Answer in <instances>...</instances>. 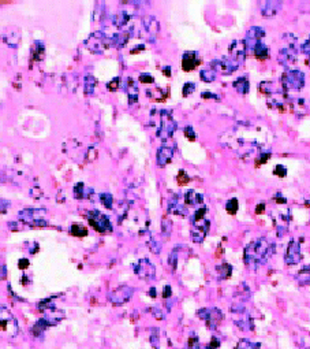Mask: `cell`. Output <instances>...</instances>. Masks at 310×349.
I'll return each mask as SVG.
<instances>
[{"mask_svg": "<svg viewBox=\"0 0 310 349\" xmlns=\"http://www.w3.org/2000/svg\"><path fill=\"white\" fill-rule=\"evenodd\" d=\"M275 248H276L275 243L265 237H260L257 240L251 241L243 252L245 265L251 270H257L258 267L264 266L265 263L272 258Z\"/></svg>", "mask_w": 310, "mask_h": 349, "instance_id": "cell-1", "label": "cell"}, {"mask_svg": "<svg viewBox=\"0 0 310 349\" xmlns=\"http://www.w3.org/2000/svg\"><path fill=\"white\" fill-rule=\"evenodd\" d=\"M246 52H248V46L245 40H235L228 47V55L223 59L212 61L209 66L213 67L216 71H220L223 74H232L236 71L239 66L242 65L246 59Z\"/></svg>", "mask_w": 310, "mask_h": 349, "instance_id": "cell-2", "label": "cell"}, {"mask_svg": "<svg viewBox=\"0 0 310 349\" xmlns=\"http://www.w3.org/2000/svg\"><path fill=\"white\" fill-rule=\"evenodd\" d=\"M206 214H208L206 205H201L196 213L193 214V218H191L193 229L190 232V235H191V240L196 244L202 243L209 232L211 222L206 218Z\"/></svg>", "mask_w": 310, "mask_h": 349, "instance_id": "cell-3", "label": "cell"}, {"mask_svg": "<svg viewBox=\"0 0 310 349\" xmlns=\"http://www.w3.org/2000/svg\"><path fill=\"white\" fill-rule=\"evenodd\" d=\"M46 208L40 207V208H25L21 213L18 214V218L25 225L31 226V228H46L48 226V222L46 220Z\"/></svg>", "mask_w": 310, "mask_h": 349, "instance_id": "cell-4", "label": "cell"}, {"mask_svg": "<svg viewBox=\"0 0 310 349\" xmlns=\"http://www.w3.org/2000/svg\"><path fill=\"white\" fill-rule=\"evenodd\" d=\"M284 40V46L280 48L279 55H278V61L283 66H290L293 65L298 55V48H296V37L291 33H287L283 36Z\"/></svg>", "mask_w": 310, "mask_h": 349, "instance_id": "cell-5", "label": "cell"}, {"mask_svg": "<svg viewBox=\"0 0 310 349\" xmlns=\"http://www.w3.org/2000/svg\"><path fill=\"white\" fill-rule=\"evenodd\" d=\"M175 130H176V122H175L174 116L170 111L167 110H161L160 111V122L157 126V132L156 136L159 137L161 141H168L171 137L174 136Z\"/></svg>", "mask_w": 310, "mask_h": 349, "instance_id": "cell-6", "label": "cell"}, {"mask_svg": "<svg viewBox=\"0 0 310 349\" xmlns=\"http://www.w3.org/2000/svg\"><path fill=\"white\" fill-rule=\"evenodd\" d=\"M86 48L93 53H103L109 47H114L112 44V37H108L106 33L101 31L93 32L89 37L85 41Z\"/></svg>", "mask_w": 310, "mask_h": 349, "instance_id": "cell-7", "label": "cell"}, {"mask_svg": "<svg viewBox=\"0 0 310 349\" xmlns=\"http://www.w3.org/2000/svg\"><path fill=\"white\" fill-rule=\"evenodd\" d=\"M0 325H1V334H6L10 338H14L19 333L18 320L8 311V308H6V305L0 307Z\"/></svg>", "mask_w": 310, "mask_h": 349, "instance_id": "cell-8", "label": "cell"}, {"mask_svg": "<svg viewBox=\"0 0 310 349\" xmlns=\"http://www.w3.org/2000/svg\"><path fill=\"white\" fill-rule=\"evenodd\" d=\"M281 86L284 91H301L305 86V74L301 70H287L281 77Z\"/></svg>", "mask_w": 310, "mask_h": 349, "instance_id": "cell-9", "label": "cell"}, {"mask_svg": "<svg viewBox=\"0 0 310 349\" xmlns=\"http://www.w3.org/2000/svg\"><path fill=\"white\" fill-rule=\"evenodd\" d=\"M88 222L98 233H109V232H112V223H111L109 218L107 215H104V214L97 211V210H93V211L88 213Z\"/></svg>", "mask_w": 310, "mask_h": 349, "instance_id": "cell-10", "label": "cell"}, {"mask_svg": "<svg viewBox=\"0 0 310 349\" xmlns=\"http://www.w3.org/2000/svg\"><path fill=\"white\" fill-rule=\"evenodd\" d=\"M197 315L200 319L205 320L206 326L211 330H216L224 319V315L219 308H201L198 310Z\"/></svg>", "mask_w": 310, "mask_h": 349, "instance_id": "cell-11", "label": "cell"}, {"mask_svg": "<svg viewBox=\"0 0 310 349\" xmlns=\"http://www.w3.org/2000/svg\"><path fill=\"white\" fill-rule=\"evenodd\" d=\"M134 288H131L129 285H121L116 289H114L112 292H109L108 299L109 301L114 304L115 307H121L123 304H126L130 301V299L134 295Z\"/></svg>", "mask_w": 310, "mask_h": 349, "instance_id": "cell-12", "label": "cell"}, {"mask_svg": "<svg viewBox=\"0 0 310 349\" xmlns=\"http://www.w3.org/2000/svg\"><path fill=\"white\" fill-rule=\"evenodd\" d=\"M134 273L138 278H141L144 281H152L156 277V268L152 265L149 259H141L134 266Z\"/></svg>", "mask_w": 310, "mask_h": 349, "instance_id": "cell-13", "label": "cell"}, {"mask_svg": "<svg viewBox=\"0 0 310 349\" xmlns=\"http://www.w3.org/2000/svg\"><path fill=\"white\" fill-rule=\"evenodd\" d=\"M301 260H302L301 245L296 240H291L287 245V250L284 253V262L287 266H294V265H298Z\"/></svg>", "mask_w": 310, "mask_h": 349, "instance_id": "cell-14", "label": "cell"}, {"mask_svg": "<svg viewBox=\"0 0 310 349\" xmlns=\"http://www.w3.org/2000/svg\"><path fill=\"white\" fill-rule=\"evenodd\" d=\"M142 28H144L145 33H146V38H148L151 43H155L160 32L159 21L153 16L144 17V19H142Z\"/></svg>", "mask_w": 310, "mask_h": 349, "instance_id": "cell-15", "label": "cell"}, {"mask_svg": "<svg viewBox=\"0 0 310 349\" xmlns=\"http://www.w3.org/2000/svg\"><path fill=\"white\" fill-rule=\"evenodd\" d=\"M168 213L174 215H181V216H187L189 210L186 203H182V199L179 195H172L168 200Z\"/></svg>", "mask_w": 310, "mask_h": 349, "instance_id": "cell-16", "label": "cell"}, {"mask_svg": "<svg viewBox=\"0 0 310 349\" xmlns=\"http://www.w3.org/2000/svg\"><path fill=\"white\" fill-rule=\"evenodd\" d=\"M265 36V31L260 26H253L250 28L248 33H246V38H245V43L248 46V51H253V48L257 46L258 43L263 40Z\"/></svg>", "mask_w": 310, "mask_h": 349, "instance_id": "cell-17", "label": "cell"}, {"mask_svg": "<svg viewBox=\"0 0 310 349\" xmlns=\"http://www.w3.org/2000/svg\"><path fill=\"white\" fill-rule=\"evenodd\" d=\"M174 156V145L170 144H163L157 150L156 153V162H157V166L159 167H166Z\"/></svg>", "mask_w": 310, "mask_h": 349, "instance_id": "cell-18", "label": "cell"}, {"mask_svg": "<svg viewBox=\"0 0 310 349\" xmlns=\"http://www.w3.org/2000/svg\"><path fill=\"white\" fill-rule=\"evenodd\" d=\"M234 320L235 323H236V326L239 327L241 330H243V332H251V330H254V325H253L251 316H250L246 311L235 314Z\"/></svg>", "mask_w": 310, "mask_h": 349, "instance_id": "cell-19", "label": "cell"}, {"mask_svg": "<svg viewBox=\"0 0 310 349\" xmlns=\"http://www.w3.org/2000/svg\"><path fill=\"white\" fill-rule=\"evenodd\" d=\"M201 63V59L198 58L197 52H191V51H187V52L183 53L182 56V68L185 71H191Z\"/></svg>", "mask_w": 310, "mask_h": 349, "instance_id": "cell-20", "label": "cell"}, {"mask_svg": "<svg viewBox=\"0 0 310 349\" xmlns=\"http://www.w3.org/2000/svg\"><path fill=\"white\" fill-rule=\"evenodd\" d=\"M280 7H281V1L279 0H268V1H263L261 3V14L265 18H272L278 13H279Z\"/></svg>", "mask_w": 310, "mask_h": 349, "instance_id": "cell-21", "label": "cell"}, {"mask_svg": "<svg viewBox=\"0 0 310 349\" xmlns=\"http://www.w3.org/2000/svg\"><path fill=\"white\" fill-rule=\"evenodd\" d=\"M260 91L265 93L266 96H275V95H284V89L281 85H278L275 81H264L260 83Z\"/></svg>", "mask_w": 310, "mask_h": 349, "instance_id": "cell-22", "label": "cell"}, {"mask_svg": "<svg viewBox=\"0 0 310 349\" xmlns=\"http://www.w3.org/2000/svg\"><path fill=\"white\" fill-rule=\"evenodd\" d=\"M124 91L127 93V98H129L130 103H131V104L136 103L137 100H138V86H137L136 81H134L131 77H127V78H126Z\"/></svg>", "mask_w": 310, "mask_h": 349, "instance_id": "cell-23", "label": "cell"}, {"mask_svg": "<svg viewBox=\"0 0 310 349\" xmlns=\"http://www.w3.org/2000/svg\"><path fill=\"white\" fill-rule=\"evenodd\" d=\"M183 200L186 205H190V207H196V205H201L202 201H204V196L201 193H197L196 190H187L183 196Z\"/></svg>", "mask_w": 310, "mask_h": 349, "instance_id": "cell-24", "label": "cell"}, {"mask_svg": "<svg viewBox=\"0 0 310 349\" xmlns=\"http://www.w3.org/2000/svg\"><path fill=\"white\" fill-rule=\"evenodd\" d=\"M234 88H235V91L238 92V93H241V95H246V93H249L250 83H249V78H248V76H242V77H239V78H236V80L234 81Z\"/></svg>", "mask_w": 310, "mask_h": 349, "instance_id": "cell-25", "label": "cell"}, {"mask_svg": "<svg viewBox=\"0 0 310 349\" xmlns=\"http://www.w3.org/2000/svg\"><path fill=\"white\" fill-rule=\"evenodd\" d=\"M251 52L254 53V56L257 58L258 61H265V59L269 58V48L263 41H260L257 46L253 48Z\"/></svg>", "mask_w": 310, "mask_h": 349, "instance_id": "cell-26", "label": "cell"}, {"mask_svg": "<svg viewBox=\"0 0 310 349\" xmlns=\"http://www.w3.org/2000/svg\"><path fill=\"white\" fill-rule=\"evenodd\" d=\"M295 280H296V282H298L299 285H302V286H305V285H309L310 283V266H305L303 268H301V270L296 273V275H295Z\"/></svg>", "mask_w": 310, "mask_h": 349, "instance_id": "cell-27", "label": "cell"}, {"mask_svg": "<svg viewBox=\"0 0 310 349\" xmlns=\"http://www.w3.org/2000/svg\"><path fill=\"white\" fill-rule=\"evenodd\" d=\"M48 327H51V326L48 325V322H46V319L44 318L38 319L37 322L33 325V327H31V333H33V335H34V337H41Z\"/></svg>", "mask_w": 310, "mask_h": 349, "instance_id": "cell-28", "label": "cell"}, {"mask_svg": "<svg viewBox=\"0 0 310 349\" xmlns=\"http://www.w3.org/2000/svg\"><path fill=\"white\" fill-rule=\"evenodd\" d=\"M94 86H96V80H94V77L92 76V74H86L85 78H83V92H85V95H86V96L93 95Z\"/></svg>", "mask_w": 310, "mask_h": 349, "instance_id": "cell-29", "label": "cell"}, {"mask_svg": "<svg viewBox=\"0 0 310 349\" xmlns=\"http://www.w3.org/2000/svg\"><path fill=\"white\" fill-rule=\"evenodd\" d=\"M91 193H93V190L86 188L85 183H78L74 186V196H76V199H86Z\"/></svg>", "mask_w": 310, "mask_h": 349, "instance_id": "cell-30", "label": "cell"}, {"mask_svg": "<svg viewBox=\"0 0 310 349\" xmlns=\"http://www.w3.org/2000/svg\"><path fill=\"white\" fill-rule=\"evenodd\" d=\"M18 41H19V32H10L7 29V32L4 33V43H6L7 46L14 48V47L18 46Z\"/></svg>", "mask_w": 310, "mask_h": 349, "instance_id": "cell-31", "label": "cell"}, {"mask_svg": "<svg viewBox=\"0 0 310 349\" xmlns=\"http://www.w3.org/2000/svg\"><path fill=\"white\" fill-rule=\"evenodd\" d=\"M216 74H217V71L213 67H211V66H208V67L204 68V70H201L200 77H201V80H202L204 83H212V81L216 80Z\"/></svg>", "mask_w": 310, "mask_h": 349, "instance_id": "cell-32", "label": "cell"}, {"mask_svg": "<svg viewBox=\"0 0 310 349\" xmlns=\"http://www.w3.org/2000/svg\"><path fill=\"white\" fill-rule=\"evenodd\" d=\"M217 274H219V278L220 280H227L231 277V273H232V266L231 265H228V263H223V265H220L217 266Z\"/></svg>", "mask_w": 310, "mask_h": 349, "instance_id": "cell-33", "label": "cell"}, {"mask_svg": "<svg viewBox=\"0 0 310 349\" xmlns=\"http://www.w3.org/2000/svg\"><path fill=\"white\" fill-rule=\"evenodd\" d=\"M261 348V344L260 342H251L249 340H239L238 344L235 345L234 349H260Z\"/></svg>", "mask_w": 310, "mask_h": 349, "instance_id": "cell-34", "label": "cell"}, {"mask_svg": "<svg viewBox=\"0 0 310 349\" xmlns=\"http://www.w3.org/2000/svg\"><path fill=\"white\" fill-rule=\"evenodd\" d=\"M178 260H179V247H175L174 249L171 250L170 256H168V266L171 267L172 270H176Z\"/></svg>", "mask_w": 310, "mask_h": 349, "instance_id": "cell-35", "label": "cell"}, {"mask_svg": "<svg viewBox=\"0 0 310 349\" xmlns=\"http://www.w3.org/2000/svg\"><path fill=\"white\" fill-rule=\"evenodd\" d=\"M44 52H46V50H44L43 41H36L34 50H33V59L34 61H41L44 58Z\"/></svg>", "mask_w": 310, "mask_h": 349, "instance_id": "cell-36", "label": "cell"}, {"mask_svg": "<svg viewBox=\"0 0 310 349\" xmlns=\"http://www.w3.org/2000/svg\"><path fill=\"white\" fill-rule=\"evenodd\" d=\"M70 233L71 235H74V237H85V235H88V230L81 226V225H71V228H70Z\"/></svg>", "mask_w": 310, "mask_h": 349, "instance_id": "cell-37", "label": "cell"}, {"mask_svg": "<svg viewBox=\"0 0 310 349\" xmlns=\"http://www.w3.org/2000/svg\"><path fill=\"white\" fill-rule=\"evenodd\" d=\"M238 205H239V203H238V200L235 198L232 199H230L227 201V204H226V210H227V213L230 214V215H235L236 214V211H238Z\"/></svg>", "mask_w": 310, "mask_h": 349, "instance_id": "cell-38", "label": "cell"}, {"mask_svg": "<svg viewBox=\"0 0 310 349\" xmlns=\"http://www.w3.org/2000/svg\"><path fill=\"white\" fill-rule=\"evenodd\" d=\"M146 244H148L149 249H151L153 253H160V252H161V244H160L157 240H155L153 237H149V240L146 241Z\"/></svg>", "mask_w": 310, "mask_h": 349, "instance_id": "cell-39", "label": "cell"}, {"mask_svg": "<svg viewBox=\"0 0 310 349\" xmlns=\"http://www.w3.org/2000/svg\"><path fill=\"white\" fill-rule=\"evenodd\" d=\"M100 201H101L107 208H112V207H114V198H112L109 193H101V195H100Z\"/></svg>", "mask_w": 310, "mask_h": 349, "instance_id": "cell-40", "label": "cell"}, {"mask_svg": "<svg viewBox=\"0 0 310 349\" xmlns=\"http://www.w3.org/2000/svg\"><path fill=\"white\" fill-rule=\"evenodd\" d=\"M149 341L151 344L155 347V348H157V345H159V329H156V327H152L151 330H149Z\"/></svg>", "mask_w": 310, "mask_h": 349, "instance_id": "cell-41", "label": "cell"}, {"mask_svg": "<svg viewBox=\"0 0 310 349\" xmlns=\"http://www.w3.org/2000/svg\"><path fill=\"white\" fill-rule=\"evenodd\" d=\"M171 228H172V222L168 219V218H164V219L161 220V233H163V234L170 235Z\"/></svg>", "mask_w": 310, "mask_h": 349, "instance_id": "cell-42", "label": "cell"}, {"mask_svg": "<svg viewBox=\"0 0 310 349\" xmlns=\"http://www.w3.org/2000/svg\"><path fill=\"white\" fill-rule=\"evenodd\" d=\"M196 89V83H186L183 85V91H182V95L183 98H187L189 95H191L193 92Z\"/></svg>", "mask_w": 310, "mask_h": 349, "instance_id": "cell-43", "label": "cell"}, {"mask_svg": "<svg viewBox=\"0 0 310 349\" xmlns=\"http://www.w3.org/2000/svg\"><path fill=\"white\" fill-rule=\"evenodd\" d=\"M152 315L155 316L156 319H160V320H163V319H166V312L163 311L160 307H152L151 310H149Z\"/></svg>", "mask_w": 310, "mask_h": 349, "instance_id": "cell-44", "label": "cell"}, {"mask_svg": "<svg viewBox=\"0 0 310 349\" xmlns=\"http://www.w3.org/2000/svg\"><path fill=\"white\" fill-rule=\"evenodd\" d=\"M176 181H178L179 185H187V183H190V177L186 174L185 170H181L179 174H178V177H176Z\"/></svg>", "mask_w": 310, "mask_h": 349, "instance_id": "cell-45", "label": "cell"}, {"mask_svg": "<svg viewBox=\"0 0 310 349\" xmlns=\"http://www.w3.org/2000/svg\"><path fill=\"white\" fill-rule=\"evenodd\" d=\"M189 348H190V349H202V348H201V345H200V341H198V337H197L196 334H193V335H190V338H189Z\"/></svg>", "mask_w": 310, "mask_h": 349, "instance_id": "cell-46", "label": "cell"}, {"mask_svg": "<svg viewBox=\"0 0 310 349\" xmlns=\"http://www.w3.org/2000/svg\"><path fill=\"white\" fill-rule=\"evenodd\" d=\"M138 80H140V83H155V78H153V76H151L149 73H148V74H146V73L140 74Z\"/></svg>", "mask_w": 310, "mask_h": 349, "instance_id": "cell-47", "label": "cell"}, {"mask_svg": "<svg viewBox=\"0 0 310 349\" xmlns=\"http://www.w3.org/2000/svg\"><path fill=\"white\" fill-rule=\"evenodd\" d=\"M273 174L275 175H278V177H286V174H287V170H286V167L284 166H281V165H278V166L275 167V170H273Z\"/></svg>", "mask_w": 310, "mask_h": 349, "instance_id": "cell-48", "label": "cell"}, {"mask_svg": "<svg viewBox=\"0 0 310 349\" xmlns=\"http://www.w3.org/2000/svg\"><path fill=\"white\" fill-rule=\"evenodd\" d=\"M183 132H185V136L187 137L189 141H196V133H194V129L191 126H187Z\"/></svg>", "mask_w": 310, "mask_h": 349, "instance_id": "cell-49", "label": "cell"}, {"mask_svg": "<svg viewBox=\"0 0 310 349\" xmlns=\"http://www.w3.org/2000/svg\"><path fill=\"white\" fill-rule=\"evenodd\" d=\"M119 81H121V80L116 77V78H114L111 83H108V85H107V86H108V91H111V92L116 91V89H118V86H119Z\"/></svg>", "mask_w": 310, "mask_h": 349, "instance_id": "cell-50", "label": "cell"}, {"mask_svg": "<svg viewBox=\"0 0 310 349\" xmlns=\"http://www.w3.org/2000/svg\"><path fill=\"white\" fill-rule=\"evenodd\" d=\"M220 347V340L217 337H213L212 341L209 342V345L206 347V349H217Z\"/></svg>", "mask_w": 310, "mask_h": 349, "instance_id": "cell-51", "label": "cell"}, {"mask_svg": "<svg viewBox=\"0 0 310 349\" xmlns=\"http://www.w3.org/2000/svg\"><path fill=\"white\" fill-rule=\"evenodd\" d=\"M302 51L305 55H308V56H310V36L309 38L303 43V46H302Z\"/></svg>", "mask_w": 310, "mask_h": 349, "instance_id": "cell-52", "label": "cell"}, {"mask_svg": "<svg viewBox=\"0 0 310 349\" xmlns=\"http://www.w3.org/2000/svg\"><path fill=\"white\" fill-rule=\"evenodd\" d=\"M204 99H215V100H220V98L217 95H215V93H211V92H204L202 95H201Z\"/></svg>", "mask_w": 310, "mask_h": 349, "instance_id": "cell-53", "label": "cell"}, {"mask_svg": "<svg viewBox=\"0 0 310 349\" xmlns=\"http://www.w3.org/2000/svg\"><path fill=\"white\" fill-rule=\"evenodd\" d=\"M18 267H19L21 270L28 268V267H29V260H28V259H21V260H19V263H18Z\"/></svg>", "mask_w": 310, "mask_h": 349, "instance_id": "cell-54", "label": "cell"}, {"mask_svg": "<svg viewBox=\"0 0 310 349\" xmlns=\"http://www.w3.org/2000/svg\"><path fill=\"white\" fill-rule=\"evenodd\" d=\"M163 297H164V299L171 297V286H170V285H166V286H164V290H163Z\"/></svg>", "mask_w": 310, "mask_h": 349, "instance_id": "cell-55", "label": "cell"}, {"mask_svg": "<svg viewBox=\"0 0 310 349\" xmlns=\"http://www.w3.org/2000/svg\"><path fill=\"white\" fill-rule=\"evenodd\" d=\"M280 196H281V195H276V196H275L276 203H279V204H286V201H287V200H286L284 198H280Z\"/></svg>", "mask_w": 310, "mask_h": 349, "instance_id": "cell-56", "label": "cell"}, {"mask_svg": "<svg viewBox=\"0 0 310 349\" xmlns=\"http://www.w3.org/2000/svg\"><path fill=\"white\" fill-rule=\"evenodd\" d=\"M265 211V204H258L256 208V214H263Z\"/></svg>", "mask_w": 310, "mask_h": 349, "instance_id": "cell-57", "label": "cell"}, {"mask_svg": "<svg viewBox=\"0 0 310 349\" xmlns=\"http://www.w3.org/2000/svg\"><path fill=\"white\" fill-rule=\"evenodd\" d=\"M163 73H164V76L166 77H171V67H170V66H166V67L163 68Z\"/></svg>", "mask_w": 310, "mask_h": 349, "instance_id": "cell-58", "label": "cell"}, {"mask_svg": "<svg viewBox=\"0 0 310 349\" xmlns=\"http://www.w3.org/2000/svg\"><path fill=\"white\" fill-rule=\"evenodd\" d=\"M149 295H151V297H156V289L152 288L151 290H149Z\"/></svg>", "mask_w": 310, "mask_h": 349, "instance_id": "cell-59", "label": "cell"}, {"mask_svg": "<svg viewBox=\"0 0 310 349\" xmlns=\"http://www.w3.org/2000/svg\"><path fill=\"white\" fill-rule=\"evenodd\" d=\"M1 270H3V274H1V280H4V271H6V267H4V265H1Z\"/></svg>", "mask_w": 310, "mask_h": 349, "instance_id": "cell-60", "label": "cell"}]
</instances>
